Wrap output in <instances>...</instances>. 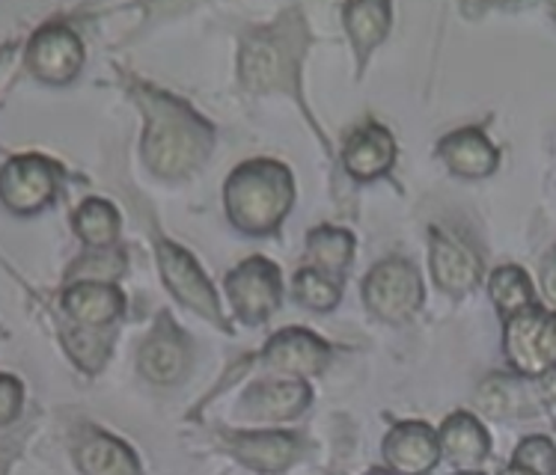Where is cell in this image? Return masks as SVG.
I'll return each mask as SVG.
<instances>
[{"label": "cell", "mask_w": 556, "mask_h": 475, "mask_svg": "<svg viewBox=\"0 0 556 475\" xmlns=\"http://www.w3.org/2000/svg\"><path fill=\"white\" fill-rule=\"evenodd\" d=\"M236 458L260 473H283L295 464L301 454V440L283 431H262V434H239L232 437Z\"/></svg>", "instance_id": "cell-16"}, {"label": "cell", "mask_w": 556, "mask_h": 475, "mask_svg": "<svg viewBox=\"0 0 556 475\" xmlns=\"http://www.w3.org/2000/svg\"><path fill=\"white\" fill-rule=\"evenodd\" d=\"M309 398L304 381H262L241 396V413L256 422H289L309 408Z\"/></svg>", "instance_id": "cell-13"}, {"label": "cell", "mask_w": 556, "mask_h": 475, "mask_svg": "<svg viewBox=\"0 0 556 475\" xmlns=\"http://www.w3.org/2000/svg\"><path fill=\"white\" fill-rule=\"evenodd\" d=\"M0 396H3L0 398V405H3V410H0V419H3V425H10L24 401L22 384H18L12 374H3V381H0Z\"/></svg>", "instance_id": "cell-30"}, {"label": "cell", "mask_w": 556, "mask_h": 475, "mask_svg": "<svg viewBox=\"0 0 556 475\" xmlns=\"http://www.w3.org/2000/svg\"><path fill=\"white\" fill-rule=\"evenodd\" d=\"M123 253H104L96 249V256L78 261L75 271H68L72 283H114L116 277L123 273Z\"/></svg>", "instance_id": "cell-28"}, {"label": "cell", "mask_w": 556, "mask_h": 475, "mask_svg": "<svg viewBox=\"0 0 556 475\" xmlns=\"http://www.w3.org/2000/svg\"><path fill=\"white\" fill-rule=\"evenodd\" d=\"M458 475H482V473H458Z\"/></svg>", "instance_id": "cell-36"}, {"label": "cell", "mask_w": 556, "mask_h": 475, "mask_svg": "<svg viewBox=\"0 0 556 475\" xmlns=\"http://www.w3.org/2000/svg\"><path fill=\"white\" fill-rule=\"evenodd\" d=\"M441 158L450 164V170L465 179H482L497 170L500 152L479 128H462L455 134L443 137Z\"/></svg>", "instance_id": "cell-18"}, {"label": "cell", "mask_w": 556, "mask_h": 475, "mask_svg": "<svg viewBox=\"0 0 556 475\" xmlns=\"http://www.w3.org/2000/svg\"><path fill=\"white\" fill-rule=\"evenodd\" d=\"M551 15H554V18H556V3H554V7H551Z\"/></svg>", "instance_id": "cell-35"}, {"label": "cell", "mask_w": 556, "mask_h": 475, "mask_svg": "<svg viewBox=\"0 0 556 475\" xmlns=\"http://www.w3.org/2000/svg\"><path fill=\"white\" fill-rule=\"evenodd\" d=\"M489 431L479 425L470 413H455L443 422L441 452L458 466H477L489 458Z\"/></svg>", "instance_id": "cell-20"}, {"label": "cell", "mask_w": 556, "mask_h": 475, "mask_svg": "<svg viewBox=\"0 0 556 475\" xmlns=\"http://www.w3.org/2000/svg\"><path fill=\"white\" fill-rule=\"evenodd\" d=\"M506 357L521 374H547L556 369V312L527 306L506 321Z\"/></svg>", "instance_id": "cell-4"}, {"label": "cell", "mask_w": 556, "mask_h": 475, "mask_svg": "<svg viewBox=\"0 0 556 475\" xmlns=\"http://www.w3.org/2000/svg\"><path fill=\"white\" fill-rule=\"evenodd\" d=\"M384 458L399 475L432 473L441 461V437L422 422H405L384 437Z\"/></svg>", "instance_id": "cell-11"}, {"label": "cell", "mask_w": 556, "mask_h": 475, "mask_svg": "<svg viewBox=\"0 0 556 475\" xmlns=\"http://www.w3.org/2000/svg\"><path fill=\"white\" fill-rule=\"evenodd\" d=\"M309 34L301 10L283 12L268 27L244 36L239 51V78L250 92H286L301 102V63Z\"/></svg>", "instance_id": "cell-2"}, {"label": "cell", "mask_w": 556, "mask_h": 475, "mask_svg": "<svg viewBox=\"0 0 556 475\" xmlns=\"http://www.w3.org/2000/svg\"><path fill=\"white\" fill-rule=\"evenodd\" d=\"M262 357L277 372L292 374V377H313L330 362V348L318 336H313L309 330L289 328L280 330L265 345Z\"/></svg>", "instance_id": "cell-12"}, {"label": "cell", "mask_w": 556, "mask_h": 475, "mask_svg": "<svg viewBox=\"0 0 556 475\" xmlns=\"http://www.w3.org/2000/svg\"><path fill=\"white\" fill-rule=\"evenodd\" d=\"M75 461L84 475H140L137 454L104 431H87V437L75 446Z\"/></svg>", "instance_id": "cell-19"}, {"label": "cell", "mask_w": 556, "mask_h": 475, "mask_svg": "<svg viewBox=\"0 0 556 475\" xmlns=\"http://www.w3.org/2000/svg\"><path fill=\"white\" fill-rule=\"evenodd\" d=\"M123 292L114 283H72L63 292V309L80 328L99 330L123 312Z\"/></svg>", "instance_id": "cell-17"}, {"label": "cell", "mask_w": 556, "mask_h": 475, "mask_svg": "<svg viewBox=\"0 0 556 475\" xmlns=\"http://www.w3.org/2000/svg\"><path fill=\"white\" fill-rule=\"evenodd\" d=\"M396 158V143L387 128H381L378 123H369L364 128H357L349 143L342 149V161L352 172L354 179L369 181L378 179L381 172L390 170V164Z\"/></svg>", "instance_id": "cell-15"}, {"label": "cell", "mask_w": 556, "mask_h": 475, "mask_svg": "<svg viewBox=\"0 0 556 475\" xmlns=\"http://www.w3.org/2000/svg\"><path fill=\"white\" fill-rule=\"evenodd\" d=\"M229 220L248 235H271L295 200L292 172L277 161H248L227 179Z\"/></svg>", "instance_id": "cell-3"}, {"label": "cell", "mask_w": 556, "mask_h": 475, "mask_svg": "<svg viewBox=\"0 0 556 475\" xmlns=\"http://www.w3.org/2000/svg\"><path fill=\"white\" fill-rule=\"evenodd\" d=\"M539 393H542V401H554L556 405V369L539 377Z\"/></svg>", "instance_id": "cell-32"}, {"label": "cell", "mask_w": 556, "mask_h": 475, "mask_svg": "<svg viewBox=\"0 0 556 475\" xmlns=\"http://www.w3.org/2000/svg\"><path fill=\"white\" fill-rule=\"evenodd\" d=\"M342 18L357 51V68H364L366 57L390 30V7L387 3H349L342 7Z\"/></svg>", "instance_id": "cell-21"}, {"label": "cell", "mask_w": 556, "mask_h": 475, "mask_svg": "<svg viewBox=\"0 0 556 475\" xmlns=\"http://www.w3.org/2000/svg\"><path fill=\"white\" fill-rule=\"evenodd\" d=\"M58 167L39 155H22L12 158L0 176V193L3 205L15 215H36L46 208L58 193Z\"/></svg>", "instance_id": "cell-8"}, {"label": "cell", "mask_w": 556, "mask_h": 475, "mask_svg": "<svg viewBox=\"0 0 556 475\" xmlns=\"http://www.w3.org/2000/svg\"><path fill=\"white\" fill-rule=\"evenodd\" d=\"M191 369V348L170 318H161L140 348V372L152 384H179Z\"/></svg>", "instance_id": "cell-10"}, {"label": "cell", "mask_w": 556, "mask_h": 475, "mask_svg": "<svg viewBox=\"0 0 556 475\" xmlns=\"http://www.w3.org/2000/svg\"><path fill=\"white\" fill-rule=\"evenodd\" d=\"M535 398H542L539 384L527 386L523 381H511V377H489L479 389V408L489 416H511V413H523Z\"/></svg>", "instance_id": "cell-23"}, {"label": "cell", "mask_w": 556, "mask_h": 475, "mask_svg": "<svg viewBox=\"0 0 556 475\" xmlns=\"http://www.w3.org/2000/svg\"><path fill=\"white\" fill-rule=\"evenodd\" d=\"M155 249H159V268L164 283L170 288L179 304L193 309L197 316L215 321L217 328L227 330V321L220 316V304H217L215 288L208 285L205 273L200 271V265L193 261L191 253H185L182 247H176L167 238H155Z\"/></svg>", "instance_id": "cell-6"}, {"label": "cell", "mask_w": 556, "mask_h": 475, "mask_svg": "<svg viewBox=\"0 0 556 475\" xmlns=\"http://www.w3.org/2000/svg\"><path fill=\"white\" fill-rule=\"evenodd\" d=\"M84 66V46L66 24L39 27L27 46V68L46 84H68Z\"/></svg>", "instance_id": "cell-9"}, {"label": "cell", "mask_w": 556, "mask_h": 475, "mask_svg": "<svg viewBox=\"0 0 556 475\" xmlns=\"http://www.w3.org/2000/svg\"><path fill=\"white\" fill-rule=\"evenodd\" d=\"M542 288H545L547 300L556 306V249L545 259L542 265Z\"/></svg>", "instance_id": "cell-31"}, {"label": "cell", "mask_w": 556, "mask_h": 475, "mask_svg": "<svg viewBox=\"0 0 556 475\" xmlns=\"http://www.w3.org/2000/svg\"><path fill=\"white\" fill-rule=\"evenodd\" d=\"M500 475H535V473H530V470H523V466H509L506 473H500Z\"/></svg>", "instance_id": "cell-33"}, {"label": "cell", "mask_w": 556, "mask_h": 475, "mask_svg": "<svg viewBox=\"0 0 556 475\" xmlns=\"http://www.w3.org/2000/svg\"><path fill=\"white\" fill-rule=\"evenodd\" d=\"M364 300L384 321H408L422 306L420 271L405 259H387L375 265L364 283Z\"/></svg>", "instance_id": "cell-5"}, {"label": "cell", "mask_w": 556, "mask_h": 475, "mask_svg": "<svg viewBox=\"0 0 556 475\" xmlns=\"http://www.w3.org/2000/svg\"><path fill=\"white\" fill-rule=\"evenodd\" d=\"M72 223H75L80 241L96 249H108L119 235V215H116L114 205L104 203V200H87L75 211Z\"/></svg>", "instance_id": "cell-24"}, {"label": "cell", "mask_w": 556, "mask_h": 475, "mask_svg": "<svg viewBox=\"0 0 556 475\" xmlns=\"http://www.w3.org/2000/svg\"><path fill=\"white\" fill-rule=\"evenodd\" d=\"M307 256L309 265L316 271L328 273L333 280H340L349 271L354 256V238L352 232L333 227H318L307 235Z\"/></svg>", "instance_id": "cell-22"}, {"label": "cell", "mask_w": 556, "mask_h": 475, "mask_svg": "<svg viewBox=\"0 0 556 475\" xmlns=\"http://www.w3.org/2000/svg\"><path fill=\"white\" fill-rule=\"evenodd\" d=\"M432 273L434 283L450 295H465L482 277V261L473 249L458 238L446 235L441 229L432 232Z\"/></svg>", "instance_id": "cell-14"}, {"label": "cell", "mask_w": 556, "mask_h": 475, "mask_svg": "<svg viewBox=\"0 0 556 475\" xmlns=\"http://www.w3.org/2000/svg\"><path fill=\"white\" fill-rule=\"evenodd\" d=\"M515 466H523L535 475H556V446L547 437H530L518 446Z\"/></svg>", "instance_id": "cell-29"}, {"label": "cell", "mask_w": 556, "mask_h": 475, "mask_svg": "<svg viewBox=\"0 0 556 475\" xmlns=\"http://www.w3.org/2000/svg\"><path fill=\"white\" fill-rule=\"evenodd\" d=\"M366 475H393V473H387V470H369Z\"/></svg>", "instance_id": "cell-34"}, {"label": "cell", "mask_w": 556, "mask_h": 475, "mask_svg": "<svg viewBox=\"0 0 556 475\" xmlns=\"http://www.w3.org/2000/svg\"><path fill=\"white\" fill-rule=\"evenodd\" d=\"M66 348L68 354L78 360V365H84L87 372H99L111 354V336L108 333H99L92 328H80V330H66Z\"/></svg>", "instance_id": "cell-27"}, {"label": "cell", "mask_w": 556, "mask_h": 475, "mask_svg": "<svg viewBox=\"0 0 556 475\" xmlns=\"http://www.w3.org/2000/svg\"><path fill=\"white\" fill-rule=\"evenodd\" d=\"M491 300L497 304V309L503 316H515V312H521L527 306H533V285H530V277L521 271V268H515V265H506V268H500L491 277Z\"/></svg>", "instance_id": "cell-25"}, {"label": "cell", "mask_w": 556, "mask_h": 475, "mask_svg": "<svg viewBox=\"0 0 556 475\" xmlns=\"http://www.w3.org/2000/svg\"><path fill=\"white\" fill-rule=\"evenodd\" d=\"M227 295L241 321H248V324L268 321L283 300L280 268L274 261L262 259V256L241 261L239 268L229 273Z\"/></svg>", "instance_id": "cell-7"}, {"label": "cell", "mask_w": 556, "mask_h": 475, "mask_svg": "<svg viewBox=\"0 0 556 475\" xmlns=\"http://www.w3.org/2000/svg\"><path fill=\"white\" fill-rule=\"evenodd\" d=\"M340 280H333V277L316 271V268H307V271H301L295 277V297L307 309L328 312V309L340 304Z\"/></svg>", "instance_id": "cell-26"}, {"label": "cell", "mask_w": 556, "mask_h": 475, "mask_svg": "<svg viewBox=\"0 0 556 475\" xmlns=\"http://www.w3.org/2000/svg\"><path fill=\"white\" fill-rule=\"evenodd\" d=\"M137 102L147 114L143 161L155 176L182 179L193 172L215 149V128L191 107L167 92L137 90Z\"/></svg>", "instance_id": "cell-1"}]
</instances>
